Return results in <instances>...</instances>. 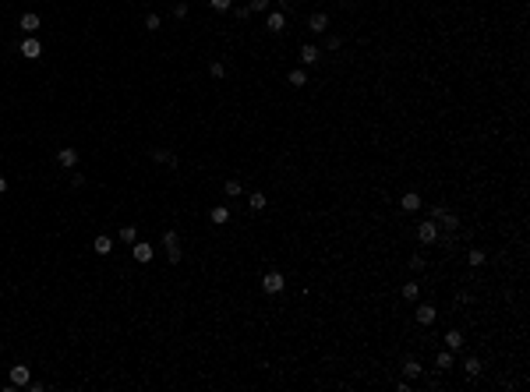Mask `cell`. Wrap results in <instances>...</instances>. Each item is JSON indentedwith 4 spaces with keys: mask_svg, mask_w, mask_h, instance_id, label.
Wrapping results in <instances>:
<instances>
[{
    "mask_svg": "<svg viewBox=\"0 0 530 392\" xmlns=\"http://www.w3.org/2000/svg\"><path fill=\"white\" fill-rule=\"evenodd\" d=\"M209 219H212L216 226H223V223H230V209H226V205H216V209L209 212Z\"/></svg>",
    "mask_w": 530,
    "mask_h": 392,
    "instance_id": "obj_16",
    "label": "cell"
},
{
    "mask_svg": "<svg viewBox=\"0 0 530 392\" xmlns=\"http://www.w3.org/2000/svg\"><path fill=\"white\" fill-rule=\"evenodd\" d=\"M0 194H7V177H0Z\"/></svg>",
    "mask_w": 530,
    "mask_h": 392,
    "instance_id": "obj_34",
    "label": "cell"
},
{
    "mask_svg": "<svg viewBox=\"0 0 530 392\" xmlns=\"http://www.w3.org/2000/svg\"><path fill=\"white\" fill-rule=\"evenodd\" d=\"M120 241L135 244V241H138V230H135V226H120Z\"/></svg>",
    "mask_w": 530,
    "mask_h": 392,
    "instance_id": "obj_26",
    "label": "cell"
},
{
    "mask_svg": "<svg viewBox=\"0 0 530 392\" xmlns=\"http://www.w3.org/2000/svg\"><path fill=\"white\" fill-rule=\"evenodd\" d=\"M167 258H170V265H177V261L184 258V251H180V241H174V244H167Z\"/></svg>",
    "mask_w": 530,
    "mask_h": 392,
    "instance_id": "obj_22",
    "label": "cell"
},
{
    "mask_svg": "<svg viewBox=\"0 0 530 392\" xmlns=\"http://www.w3.org/2000/svg\"><path fill=\"white\" fill-rule=\"evenodd\" d=\"M18 50H21V57H28V60H39V53H43V43H39L35 35H25Z\"/></svg>",
    "mask_w": 530,
    "mask_h": 392,
    "instance_id": "obj_5",
    "label": "cell"
},
{
    "mask_svg": "<svg viewBox=\"0 0 530 392\" xmlns=\"http://www.w3.org/2000/svg\"><path fill=\"white\" fill-rule=\"evenodd\" d=\"M18 28H21L25 35H35V28H39V14H35V11H25V14L18 18Z\"/></svg>",
    "mask_w": 530,
    "mask_h": 392,
    "instance_id": "obj_7",
    "label": "cell"
},
{
    "mask_svg": "<svg viewBox=\"0 0 530 392\" xmlns=\"http://www.w3.org/2000/svg\"><path fill=\"white\" fill-rule=\"evenodd\" d=\"M438 233H442V230H438V223H435V219H424V223L417 226V241H421V244H435V241H438Z\"/></svg>",
    "mask_w": 530,
    "mask_h": 392,
    "instance_id": "obj_4",
    "label": "cell"
},
{
    "mask_svg": "<svg viewBox=\"0 0 530 392\" xmlns=\"http://www.w3.org/2000/svg\"><path fill=\"white\" fill-rule=\"evenodd\" d=\"M209 74H212V78H226V67H223V64H219V60H216V64H212V67H209Z\"/></svg>",
    "mask_w": 530,
    "mask_h": 392,
    "instance_id": "obj_31",
    "label": "cell"
},
{
    "mask_svg": "<svg viewBox=\"0 0 530 392\" xmlns=\"http://www.w3.org/2000/svg\"><path fill=\"white\" fill-rule=\"evenodd\" d=\"M421 297V283H403V300H417Z\"/></svg>",
    "mask_w": 530,
    "mask_h": 392,
    "instance_id": "obj_24",
    "label": "cell"
},
{
    "mask_svg": "<svg viewBox=\"0 0 530 392\" xmlns=\"http://www.w3.org/2000/svg\"><path fill=\"white\" fill-rule=\"evenodd\" d=\"M421 371H424V368H421L417 357H406V361H403V375H406V378H417Z\"/></svg>",
    "mask_w": 530,
    "mask_h": 392,
    "instance_id": "obj_15",
    "label": "cell"
},
{
    "mask_svg": "<svg viewBox=\"0 0 530 392\" xmlns=\"http://www.w3.org/2000/svg\"><path fill=\"white\" fill-rule=\"evenodd\" d=\"M410 268H414V272H421V268H424V258H421V255H414V258H410Z\"/></svg>",
    "mask_w": 530,
    "mask_h": 392,
    "instance_id": "obj_33",
    "label": "cell"
},
{
    "mask_svg": "<svg viewBox=\"0 0 530 392\" xmlns=\"http://www.w3.org/2000/svg\"><path fill=\"white\" fill-rule=\"evenodd\" d=\"M92 248H96V255H110V251H113V241H110V237H96Z\"/></svg>",
    "mask_w": 530,
    "mask_h": 392,
    "instance_id": "obj_21",
    "label": "cell"
},
{
    "mask_svg": "<svg viewBox=\"0 0 530 392\" xmlns=\"http://www.w3.org/2000/svg\"><path fill=\"white\" fill-rule=\"evenodd\" d=\"M484 258H488L484 251H470V255H467V261H470L474 268H477V265H484Z\"/></svg>",
    "mask_w": 530,
    "mask_h": 392,
    "instance_id": "obj_28",
    "label": "cell"
},
{
    "mask_svg": "<svg viewBox=\"0 0 530 392\" xmlns=\"http://www.w3.org/2000/svg\"><path fill=\"white\" fill-rule=\"evenodd\" d=\"M318 60H322V50H318V46H311V43L301 46V64H304V67H315Z\"/></svg>",
    "mask_w": 530,
    "mask_h": 392,
    "instance_id": "obj_10",
    "label": "cell"
},
{
    "mask_svg": "<svg viewBox=\"0 0 530 392\" xmlns=\"http://www.w3.org/2000/svg\"><path fill=\"white\" fill-rule=\"evenodd\" d=\"M283 286H287V279H283V272H265V276H262V290L265 293H283Z\"/></svg>",
    "mask_w": 530,
    "mask_h": 392,
    "instance_id": "obj_2",
    "label": "cell"
},
{
    "mask_svg": "<svg viewBox=\"0 0 530 392\" xmlns=\"http://www.w3.org/2000/svg\"><path fill=\"white\" fill-rule=\"evenodd\" d=\"M265 205H269V198H265V194H262V191H255V194H251V198H248V209H251V212H262Z\"/></svg>",
    "mask_w": 530,
    "mask_h": 392,
    "instance_id": "obj_18",
    "label": "cell"
},
{
    "mask_svg": "<svg viewBox=\"0 0 530 392\" xmlns=\"http://www.w3.org/2000/svg\"><path fill=\"white\" fill-rule=\"evenodd\" d=\"M223 191H226V194H230V198H237V194H240V191H244V187H240V180H237V177H230V180H226V184H223Z\"/></svg>",
    "mask_w": 530,
    "mask_h": 392,
    "instance_id": "obj_25",
    "label": "cell"
},
{
    "mask_svg": "<svg viewBox=\"0 0 530 392\" xmlns=\"http://www.w3.org/2000/svg\"><path fill=\"white\" fill-rule=\"evenodd\" d=\"M442 339H445V346H449L453 354H456V350H463V332H460V329H449Z\"/></svg>",
    "mask_w": 530,
    "mask_h": 392,
    "instance_id": "obj_13",
    "label": "cell"
},
{
    "mask_svg": "<svg viewBox=\"0 0 530 392\" xmlns=\"http://www.w3.org/2000/svg\"><path fill=\"white\" fill-rule=\"evenodd\" d=\"M265 28H269V32H283V28H287V18H283V11H272V14L265 18Z\"/></svg>",
    "mask_w": 530,
    "mask_h": 392,
    "instance_id": "obj_14",
    "label": "cell"
},
{
    "mask_svg": "<svg viewBox=\"0 0 530 392\" xmlns=\"http://www.w3.org/2000/svg\"><path fill=\"white\" fill-rule=\"evenodd\" d=\"M248 11H251V14H262V11H269V0H251V4H248Z\"/></svg>",
    "mask_w": 530,
    "mask_h": 392,
    "instance_id": "obj_27",
    "label": "cell"
},
{
    "mask_svg": "<svg viewBox=\"0 0 530 392\" xmlns=\"http://www.w3.org/2000/svg\"><path fill=\"white\" fill-rule=\"evenodd\" d=\"M159 25H163V18H159V14H149V18H145V28H149V32H156Z\"/></svg>",
    "mask_w": 530,
    "mask_h": 392,
    "instance_id": "obj_29",
    "label": "cell"
},
{
    "mask_svg": "<svg viewBox=\"0 0 530 392\" xmlns=\"http://www.w3.org/2000/svg\"><path fill=\"white\" fill-rule=\"evenodd\" d=\"M131 258H135L138 265H149V261L156 258V251H152L149 241H135V244H131Z\"/></svg>",
    "mask_w": 530,
    "mask_h": 392,
    "instance_id": "obj_3",
    "label": "cell"
},
{
    "mask_svg": "<svg viewBox=\"0 0 530 392\" xmlns=\"http://www.w3.org/2000/svg\"><path fill=\"white\" fill-rule=\"evenodd\" d=\"M57 163H60L64 170H74V166H78V148H71V145L60 148V152H57Z\"/></svg>",
    "mask_w": 530,
    "mask_h": 392,
    "instance_id": "obj_8",
    "label": "cell"
},
{
    "mask_svg": "<svg viewBox=\"0 0 530 392\" xmlns=\"http://www.w3.org/2000/svg\"><path fill=\"white\" fill-rule=\"evenodd\" d=\"M152 159H156V163H170V166H177V155H174V152H167V148H152Z\"/></svg>",
    "mask_w": 530,
    "mask_h": 392,
    "instance_id": "obj_17",
    "label": "cell"
},
{
    "mask_svg": "<svg viewBox=\"0 0 530 392\" xmlns=\"http://www.w3.org/2000/svg\"><path fill=\"white\" fill-rule=\"evenodd\" d=\"M287 82H290L294 89H301V85H308V71H301V67H297V71H290V74H287Z\"/></svg>",
    "mask_w": 530,
    "mask_h": 392,
    "instance_id": "obj_19",
    "label": "cell"
},
{
    "mask_svg": "<svg viewBox=\"0 0 530 392\" xmlns=\"http://www.w3.org/2000/svg\"><path fill=\"white\" fill-rule=\"evenodd\" d=\"M7 375H11V385H14V389H18V385H25V389H28V382H32V371H28L25 364H11V368H7Z\"/></svg>",
    "mask_w": 530,
    "mask_h": 392,
    "instance_id": "obj_6",
    "label": "cell"
},
{
    "mask_svg": "<svg viewBox=\"0 0 530 392\" xmlns=\"http://www.w3.org/2000/svg\"><path fill=\"white\" fill-rule=\"evenodd\" d=\"M463 371H467V378H477V375H481V361H477V357H467V361H463Z\"/></svg>",
    "mask_w": 530,
    "mask_h": 392,
    "instance_id": "obj_23",
    "label": "cell"
},
{
    "mask_svg": "<svg viewBox=\"0 0 530 392\" xmlns=\"http://www.w3.org/2000/svg\"><path fill=\"white\" fill-rule=\"evenodd\" d=\"M414 318H417V325H431V322L438 318V311H435L431 304H421V307L414 311Z\"/></svg>",
    "mask_w": 530,
    "mask_h": 392,
    "instance_id": "obj_9",
    "label": "cell"
},
{
    "mask_svg": "<svg viewBox=\"0 0 530 392\" xmlns=\"http://www.w3.org/2000/svg\"><path fill=\"white\" fill-rule=\"evenodd\" d=\"M308 28H311V32H329V14H325V11H315V14L308 18Z\"/></svg>",
    "mask_w": 530,
    "mask_h": 392,
    "instance_id": "obj_11",
    "label": "cell"
},
{
    "mask_svg": "<svg viewBox=\"0 0 530 392\" xmlns=\"http://www.w3.org/2000/svg\"><path fill=\"white\" fill-rule=\"evenodd\" d=\"M325 50H340V35H325Z\"/></svg>",
    "mask_w": 530,
    "mask_h": 392,
    "instance_id": "obj_32",
    "label": "cell"
},
{
    "mask_svg": "<svg viewBox=\"0 0 530 392\" xmlns=\"http://www.w3.org/2000/svg\"><path fill=\"white\" fill-rule=\"evenodd\" d=\"M421 202H424V198H421V194H417V191H406V194H403V198H399V205H403V212H417V209H421Z\"/></svg>",
    "mask_w": 530,
    "mask_h": 392,
    "instance_id": "obj_12",
    "label": "cell"
},
{
    "mask_svg": "<svg viewBox=\"0 0 530 392\" xmlns=\"http://www.w3.org/2000/svg\"><path fill=\"white\" fill-rule=\"evenodd\" d=\"M209 4H212V11H230L233 0H209Z\"/></svg>",
    "mask_w": 530,
    "mask_h": 392,
    "instance_id": "obj_30",
    "label": "cell"
},
{
    "mask_svg": "<svg viewBox=\"0 0 530 392\" xmlns=\"http://www.w3.org/2000/svg\"><path fill=\"white\" fill-rule=\"evenodd\" d=\"M431 219L438 223V230H449V233H453V230L460 226V219H456V212H449V209H445L442 202H438V205H431Z\"/></svg>",
    "mask_w": 530,
    "mask_h": 392,
    "instance_id": "obj_1",
    "label": "cell"
},
{
    "mask_svg": "<svg viewBox=\"0 0 530 392\" xmlns=\"http://www.w3.org/2000/svg\"><path fill=\"white\" fill-rule=\"evenodd\" d=\"M290 4H301V0H290Z\"/></svg>",
    "mask_w": 530,
    "mask_h": 392,
    "instance_id": "obj_35",
    "label": "cell"
},
{
    "mask_svg": "<svg viewBox=\"0 0 530 392\" xmlns=\"http://www.w3.org/2000/svg\"><path fill=\"white\" fill-rule=\"evenodd\" d=\"M435 368H442V371H449V368H453V350H442V354L435 357Z\"/></svg>",
    "mask_w": 530,
    "mask_h": 392,
    "instance_id": "obj_20",
    "label": "cell"
}]
</instances>
